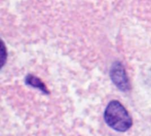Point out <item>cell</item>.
Wrapping results in <instances>:
<instances>
[{
	"instance_id": "6da1fadb",
	"label": "cell",
	"mask_w": 151,
	"mask_h": 136,
	"mask_svg": "<svg viewBox=\"0 0 151 136\" xmlns=\"http://www.w3.org/2000/svg\"><path fill=\"white\" fill-rule=\"evenodd\" d=\"M104 121L117 132H127L133 126V120L127 109L119 101L110 102L104 111Z\"/></svg>"
},
{
	"instance_id": "7a4b0ae2",
	"label": "cell",
	"mask_w": 151,
	"mask_h": 136,
	"mask_svg": "<svg viewBox=\"0 0 151 136\" xmlns=\"http://www.w3.org/2000/svg\"><path fill=\"white\" fill-rule=\"evenodd\" d=\"M110 76L114 85L121 91L127 92L130 89L129 80L126 69L120 62H115L110 71Z\"/></svg>"
},
{
	"instance_id": "3957f363",
	"label": "cell",
	"mask_w": 151,
	"mask_h": 136,
	"mask_svg": "<svg viewBox=\"0 0 151 136\" xmlns=\"http://www.w3.org/2000/svg\"><path fill=\"white\" fill-rule=\"evenodd\" d=\"M26 84L34 88V89H37L38 90H40L41 92H42L45 95H49L50 92L47 89V87L44 85V83L37 77L32 75V74H28L27 75L26 79H25Z\"/></svg>"
}]
</instances>
